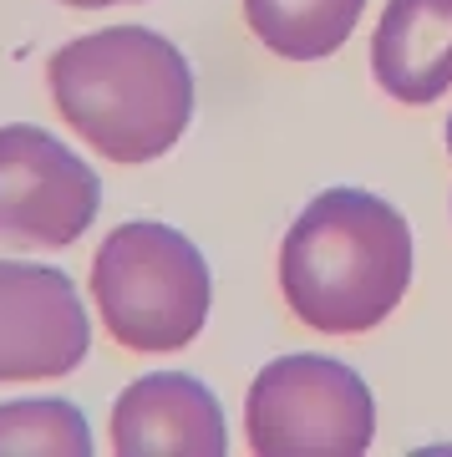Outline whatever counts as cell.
<instances>
[{"mask_svg":"<svg viewBox=\"0 0 452 457\" xmlns=\"http://www.w3.org/2000/svg\"><path fill=\"white\" fill-rule=\"evenodd\" d=\"M417 245L402 209L372 188H325L280 239V295L321 336H361L412 290Z\"/></svg>","mask_w":452,"mask_h":457,"instance_id":"1","label":"cell"},{"mask_svg":"<svg viewBox=\"0 0 452 457\" xmlns=\"http://www.w3.org/2000/svg\"><path fill=\"white\" fill-rule=\"evenodd\" d=\"M46 87L66 128L122 168L158 163L194 122L188 56L147 26L71 36L51 56Z\"/></svg>","mask_w":452,"mask_h":457,"instance_id":"2","label":"cell"},{"mask_svg":"<svg viewBox=\"0 0 452 457\" xmlns=\"http://www.w3.org/2000/svg\"><path fill=\"white\" fill-rule=\"evenodd\" d=\"M92 305L122 351L168 356L209 326L213 275L204 249L173 224L128 219L92 260Z\"/></svg>","mask_w":452,"mask_h":457,"instance_id":"3","label":"cell"},{"mask_svg":"<svg viewBox=\"0 0 452 457\" xmlns=\"http://www.w3.org/2000/svg\"><path fill=\"white\" fill-rule=\"evenodd\" d=\"M244 437L259 457H356L376 437V396L336 356H275L244 392Z\"/></svg>","mask_w":452,"mask_h":457,"instance_id":"4","label":"cell"},{"mask_svg":"<svg viewBox=\"0 0 452 457\" xmlns=\"http://www.w3.org/2000/svg\"><path fill=\"white\" fill-rule=\"evenodd\" d=\"M102 179L36 122L0 128V249H66L92 228Z\"/></svg>","mask_w":452,"mask_h":457,"instance_id":"5","label":"cell"},{"mask_svg":"<svg viewBox=\"0 0 452 457\" xmlns=\"http://www.w3.org/2000/svg\"><path fill=\"white\" fill-rule=\"evenodd\" d=\"M87 351L92 326L71 275L36 260H0V386L66 376Z\"/></svg>","mask_w":452,"mask_h":457,"instance_id":"6","label":"cell"},{"mask_svg":"<svg viewBox=\"0 0 452 457\" xmlns=\"http://www.w3.org/2000/svg\"><path fill=\"white\" fill-rule=\"evenodd\" d=\"M113 453L132 457H219L229 427L219 396L188 371H147L113 402Z\"/></svg>","mask_w":452,"mask_h":457,"instance_id":"7","label":"cell"},{"mask_svg":"<svg viewBox=\"0 0 452 457\" xmlns=\"http://www.w3.org/2000/svg\"><path fill=\"white\" fill-rule=\"evenodd\" d=\"M372 77L391 102L432 107L452 92V0H387L372 36Z\"/></svg>","mask_w":452,"mask_h":457,"instance_id":"8","label":"cell"},{"mask_svg":"<svg viewBox=\"0 0 452 457\" xmlns=\"http://www.w3.org/2000/svg\"><path fill=\"white\" fill-rule=\"evenodd\" d=\"M372 0H244V21L259 46L285 62H325L351 41Z\"/></svg>","mask_w":452,"mask_h":457,"instance_id":"9","label":"cell"},{"mask_svg":"<svg viewBox=\"0 0 452 457\" xmlns=\"http://www.w3.org/2000/svg\"><path fill=\"white\" fill-rule=\"evenodd\" d=\"M0 453L87 457L92 427L66 396H16V402H0Z\"/></svg>","mask_w":452,"mask_h":457,"instance_id":"10","label":"cell"},{"mask_svg":"<svg viewBox=\"0 0 452 457\" xmlns=\"http://www.w3.org/2000/svg\"><path fill=\"white\" fill-rule=\"evenodd\" d=\"M66 11H107V5H138V0H56Z\"/></svg>","mask_w":452,"mask_h":457,"instance_id":"11","label":"cell"},{"mask_svg":"<svg viewBox=\"0 0 452 457\" xmlns=\"http://www.w3.org/2000/svg\"><path fill=\"white\" fill-rule=\"evenodd\" d=\"M448 153H452V117H448Z\"/></svg>","mask_w":452,"mask_h":457,"instance_id":"12","label":"cell"}]
</instances>
